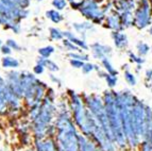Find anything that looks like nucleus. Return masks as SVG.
I'll list each match as a JSON object with an SVG mask.
<instances>
[{
  "label": "nucleus",
  "mask_w": 152,
  "mask_h": 151,
  "mask_svg": "<svg viewBox=\"0 0 152 151\" xmlns=\"http://www.w3.org/2000/svg\"><path fill=\"white\" fill-rule=\"evenodd\" d=\"M56 143L58 151H79V135L65 108H61L56 119Z\"/></svg>",
  "instance_id": "obj_1"
},
{
  "label": "nucleus",
  "mask_w": 152,
  "mask_h": 151,
  "mask_svg": "<svg viewBox=\"0 0 152 151\" xmlns=\"http://www.w3.org/2000/svg\"><path fill=\"white\" fill-rule=\"evenodd\" d=\"M79 10L84 17L91 19L95 23H101L103 19H105L103 11L100 9L96 0H84L83 4Z\"/></svg>",
  "instance_id": "obj_2"
},
{
  "label": "nucleus",
  "mask_w": 152,
  "mask_h": 151,
  "mask_svg": "<svg viewBox=\"0 0 152 151\" xmlns=\"http://www.w3.org/2000/svg\"><path fill=\"white\" fill-rule=\"evenodd\" d=\"M132 120L133 127L137 136L146 135V108L140 101L135 102L132 110Z\"/></svg>",
  "instance_id": "obj_3"
},
{
  "label": "nucleus",
  "mask_w": 152,
  "mask_h": 151,
  "mask_svg": "<svg viewBox=\"0 0 152 151\" xmlns=\"http://www.w3.org/2000/svg\"><path fill=\"white\" fill-rule=\"evenodd\" d=\"M151 23V5L150 0H140V4L134 14V25L144 29Z\"/></svg>",
  "instance_id": "obj_4"
},
{
  "label": "nucleus",
  "mask_w": 152,
  "mask_h": 151,
  "mask_svg": "<svg viewBox=\"0 0 152 151\" xmlns=\"http://www.w3.org/2000/svg\"><path fill=\"white\" fill-rule=\"evenodd\" d=\"M34 143L35 151H58L56 141L51 136H47L44 139H35Z\"/></svg>",
  "instance_id": "obj_5"
},
{
  "label": "nucleus",
  "mask_w": 152,
  "mask_h": 151,
  "mask_svg": "<svg viewBox=\"0 0 152 151\" xmlns=\"http://www.w3.org/2000/svg\"><path fill=\"white\" fill-rule=\"evenodd\" d=\"M91 52L95 59H99V60H103L104 58H109L112 54V48L109 46L101 45L99 43H95L91 46Z\"/></svg>",
  "instance_id": "obj_6"
},
{
  "label": "nucleus",
  "mask_w": 152,
  "mask_h": 151,
  "mask_svg": "<svg viewBox=\"0 0 152 151\" xmlns=\"http://www.w3.org/2000/svg\"><path fill=\"white\" fill-rule=\"evenodd\" d=\"M105 27L112 29L114 31H120L124 29V26L121 23V18L118 13H113L107 17H105Z\"/></svg>",
  "instance_id": "obj_7"
},
{
  "label": "nucleus",
  "mask_w": 152,
  "mask_h": 151,
  "mask_svg": "<svg viewBox=\"0 0 152 151\" xmlns=\"http://www.w3.org/2000/svg\"><path fill=\"white\" fill-rule=\"evenodd\" d=\"M112 37L114 40L115 46L118 49H124L128 45V38L124 33H121L120 31H113L112 32Z\"/></svg>",
  "instance_id": "obj_8"
},
{
  "label": "nucleus",
  "mask_w": 152,
  "mask_h": 151,
  "mask_svg": "<svg viewBox=\"0 0 152 151\" xmlns=\"http://www.w3.org/2000/svg\"><path fill=\"white\" fill-rule=\"evenodd\" d=\"M79 151H96L94 143L87 139V136L79 135Z\"/></svg>",
  "instance_id": "obj_9"
},
{
  "label": "nucleus",
  "mask_w": 152,
  "mask_h": 151,
  "mask_svg": "<svg viewBox=\"0 0 152 151\" xmlns=\"http://www.w3.org/2000/svg\"><path fill=\"white\" fill-rule=\"evenodd\" d=\"M63 33H64V37H66L67 40H69L70 42H72V43H74L76 46H78L79 48H82L83 50H87V49H88V46L86 45L85 40L78 38L76 35H75L74 33L69 32V31H64Z\"/></svg>",
  "instance_id": "obj_10"
},
{
  "label": "nucleus",
  "mask_w": 152,
  "mask_h": 151,
  "mask_svg": "<svg viewBox=\"0 0 152 151\" xmlns=\"http://www.w3.org/2000/svg\"><path fill=\"white\" fill-rule=\"evenodd\" d=\"M134 8H135L134 0H117V2H115V9H117L120 12L131 11L132 9Z\"/></svg>",
  "instance_id": "obj_11"
},
{
  "label": "nucleus",
  "mask_w": 152,
  "mask_h": 151,
  "mask_svg": "<svg viewBox=\"0 0 152 151\" xmlns=\"http://www.w3.org/2000/svg\"><path fill=\"white\" fill-rule=\"evenodd\" d=\"M120 18H121V23L124 26V28H128V27H131V26L134 25V16L132 15L131 11L122 12Z\"/></svg>",
  "instance_id": "obj_12"
},
{
  "label": "nucleus",
  "mask_w": 152,
  "mask_h": 151,
  "mask_svg": "<svg viewBox=\"0 0 152 151\" xmlns=\"http://www.w3.org/2000/svg\"><path fill=\"white\" fill-rule=\"evenodd\" d=\"M1 64H2V67L4 68H17L19 66V62H18L17 59H14L10 56H5L4 58L1 61Z\"/></svg>",
  "instance_id": "obj_13"
},
{
  "label": "nucleus",
  "mask_w": 152,
  "mask_h": 151,
  "mask_svg": "<svg viewBox=\"0 0 152 151\" xmlns=\"http://www.w3.org/2000/svg\"><path fill=\"white\" fill-rule=\"evenodd\" d=\"M46 17L50 19L52 23H58L60 21L63 20V16L58 13V10H49L46 12Z\"/></svg>",
  "instance_id": "obj_14"
},
{
  "label": "nucleus",
  "mask_w": 152,
  "mask_h": 151,
  "mask_svg": "<svg viewBox=\"0 0 152 151\" xmlns=\"http://www.w3.org/2000/svg\"><path fill=\"white\" fill-rule=\"evenodd\" d=\"M74 28L78 32L84 33L86 30H94V26L91 23H74Z\"/></svg>",
  "instance_id": "obj_15"
},
{
  "label": "nucleus",
  "mask_w": 152,
  "mask_h": 151,
  "mask_svg": "<svg viewBox=\"0 0 152 151\" xmlns=\"http://www.w3.org/2000/svg\"><path fill=\"white\" fill-rule=\"evenodd\" d=\"M53 52H54V47H52V46H46V47H42L38 49L39 56L45 59H48Z\"/></svg>",
  "instance_id": "obj_16"
},
{
  "label": "nucleus",
  "mask_w": 152,
  "mask_h": 151,
  "mask_svg": "<svg viewBox=\"0 0 152 151\" xmlns=\"http://www.w3.org/2000/svg\"><path fill=\"white\" fill-rule=\"evenodd\" d=\"M68 58H70V60H79V61H82V62H87L89 60L88 59V56L86 54H83L82 52H69L68 54Z\"/></svg>",
  "instance_id": "obj_17"
},
{
  "label": "nucleus",
  "mask_w": 152,
  "mask_h": 151,
  "mask_svg": "<svg viewBox=\"0 0 152 151\" xmlns=\"http://www.w3.org/2000/svg\"><path fill=\"white\" fill-rule=\"evenodd\" d=\"M49 34H50L51 40H60L64 37V33L58 28H50L49 29Z\"/></svg>",
  "instance_id": "obj_18"
},
{
  "label": "nucleus",
  "mask_w": 152,
  "mask_h": 151,
  "mask_svg": "<svg viewBox=\"0 0 152 151\" xmlns=\"http://www.w3.org/2000/svg\"><path fill=\"white\" fill-rule=\"evenodd\" d=\"M63 45H64V47H65L66 50L71 51V52H76V51H78V52H82L78 46H76L72 42H70V40H67V38L63 40Z\"/></svg>",
  "instance_id": "obj_19"
},
{
  "label": "nucleus",
  "mask_w": 152,
  "mask_h": 151,
  "mask_svg": "<svg viewBox=\"0 0 152 151\" xmlns=\"http://www.w3.org/2000/svg\"><path fill=\"white\" fill-rule=\"evenodd\" d=\"M101 62H102V64H103L104 68H105V70H107L109 73H111V75H113V76H116L117 73H118L116 69L112 66L111 62L109 61V58H104L103 60H101Z\"/></svg>",
  "instance_id": "obj_20"
},
{
  "label": "nucleus",
  "mask_w": 152,
  "mask_h": 151,
  "mask_svg": "<svg viewBox=\"0 0 152 151\" xmlns=\"http://www.w3.org/2000/svg\"><path fill=\"white\" fill-rule=\"evenodd\" d=\"M136 48H137V51H138V54H140V56H146V54H147V53L149 52V50H150L149 46H148L146 43H144V42H140V43L137 44Z\"/></svg>",
  "instance_id": "obj_21"
},
{
  "label": "nucleus",
  "mask_w": 152,
  "mask_h": 151,
  "mask_svg": "<svg viewBox=\"0 0 152 151\" xmlns=\"http://www.w3.org/2000/svg\"><path fill=\"white\" fill-rule=\"evenodd\" d=\"M52 5H53V8H56V10L62 11L66 8L67 0H52Z\"/></svg>",
  "instance_id": "obj_22"
},
{
  "label": "nucleus",
  "mask_w": 152,
  "mask_h": 151,
  "mask_svg": "<svg viewBox=\"0 0 152 151\" xmlns=\"http://www.w3.org/2000/svg\"><path fill=\"white\" fill-rule=\"evenodd\" d=\"M124 79H126V81L130 85H135L136 84V79H135L134 75L131 73L130 71H124Z\"/></svg>",
  "instance_id": "obj_23"
},
{
  "label": "nucleus",
  "mask_w": 152,
  "mask_h": 151,
  "mask_svg": "<svg viewBox=\"0 0 152 151\" xmlns=\"http://www.w3.org/2000/svg\"><path fill=\"white\" fill-rule=\"evenodd\" d=\"M105 80H107V84H109L110 87H114L117 83L116 77L113 76V75H111V73H107V76H105Z\"/></svg>",
  "instance_id": "obj_24"
},
{
  "label": "nucleus",
  "mask_w": 152,
  "mask_h": 151,
  "mask_svg": "<svg viewBox=\"0 0 152 151\" xmlns=\"http://www.w3.org/2000/svg\"><path fill=\"white\" fill-rule=\"evenodd\" d=\"M129 56H130V59H131L132 62H135V63H137L138 65H140V64H142L145 62V60L142 59V56H136L132 51H129Z\"/></svg>",
  "instance_id": "obj_25"
},
{
  "label": "nucleus",
  "mask_w": 152,
  "mask_h": 151,
  "mask_svg": "<svg viewBox=\"0 0 152 151\" xmlns=\"http://www.w3.org/2000/svg\"><path fill=\"white\" fill-rule=\"evenodd\" d=\"M7 45H8L9 47H11V49H12V50H15V51H19V50H20V46L18 45L16 40H7Z\"/></svg>",
  "instance_id": "obj_26"
},
{
  "label": "nucleus",
  "mask_w": 152,
  "mask_h": 151,
  "mask_svg": "<svg viewBox=\"0 0 152 151\" xmlns=\"http://www.w3.org/2000/svg\"><path fill=\"white\" fill-rule=\"evenodd\" d=\"M95 69V65L91 63H84L83 67H82V71L83 73H89L91 71H93Z\"/></svg>",
  "instance_id": "obj_27"
},
{
  "label": "nucleus",
  "mask_w": 152,
  "mask_h": 151,
  "mask_svg": "<svg viewBox=\"0 0 152 151\" xmlns=\"http://www.w3.org/2000/svg\"><path fill=\"white\" fill-rule=\"evenodd\" d=\"M8 111H9L8 104L5 103L4 101L2 100V98L0 97V115H3V114H5Z\"/></svg>",
  "instance_id": "obj_28"
},
{
  "label": "nucleus",
  "mask_w": 152,
  "mask_h": 151,
  "mask_svg": "<svg viewBox=\"0 0 152 151\" xmlns=\"http://www.w3.org/2000/svg\"><path fill=\"white\" fill-rule=\"evenodd\" d=\"M45 70V66L44 65H41V64H36L35 67L33 68V71L35 75H42Z\"/></svg>",
  "instance_id": "obj_29"
},
{
  "label": "nucleus",
  "mask_w": 152,
  "mask_h": 151,
  "mask_svg": "<svg viewBox=\"0 0 152 151\" xmlns=\"http://www.w3.org/2000/svg\"><path fill=\"white\" fill-rule=\"evenodd\" d=\"M70 65L75 68H82L84 65V62L79 60H70Z\"/></svg>",
  "instance_id": "obj_30"
},
{
  "label": "nucleus",
  "mask_w": 152,
  "mask_h": 151,
  "mask_svg": "<svg viewBox=\"0 0 152 151\" xmlns=\"http://www.w3.org/2000/svg\"><path fill=\"white\" fill-rule=\"evenodd\" d=\"M1 52H2V54H4V56H10L11 53H12V49H11V47H9V46L5 44V45H3L2 47H1Z\"/></svg>",
  "instance_id": "obj_31"
},
{
  "label": "nucleus",
  "mask_w": 152,
  "mask_h": 151,
  "mask_svg": "<svg viewBox=\"0 0 152 151\" xmlns=\"http://www.w3.org/2000/svg\"><path fill=\"white\" fill-rule=\"evenodd\" d=\"M146 78H147V80L152 79V69H147L146 70Z\"/></svg>",
  "instance_id": "obj_32"
},
{
  "label": "nucleus",
  "mask_w": 152,
  "mask_h": 151,
  "mask_svg": "<svg viewBox=\"0 0 152 151\" xmlns=\"http://www.w3.org/2000/svg\"><path fill=\"white\" fill-rule=\"evenodd\" d=\"M68 1L70 4H72V3H77V2H83L84 0H68Z\"/></svg>",
  "instance_id": "obj_33"
},
{
  "label": "nucleus",
  "mask_w": 152,
  "mask_h": 151,
  "mask_svg": "<svg viewBox=\"0 0 152 151\" xmlns=\"http://www.w3.org/2000/svg\"><path fill=\"white\" fill-rule=\"evenodd\" d=\"M2 82H4V79H3L2 77H0V84L2 83Z\"/></svg>",
  "instance_id": "obj_34"
},
{
  "label": "nucleus",
  "mask_w": 152,
  "mask_h": 151,
  "mask_svg": "<svg viewBox=\"0 0 152 151\" xmlns=\"http://www.w3.org/2000/svg\"><path fill=\"white\" fill-rule=\"evenodd\" d=\"M3 46V44H2V40H0V49H1V47Z\"/></svg>",
  "instance_id": "obj_35"
},
{
  "label": "nucleus",
  "mask_w": 152,
  "mask_h": 151,
  "mask_svg": "<svg viewBox=\"0 0 152 151\" xmlns=\"http://www.w3.org/2000/svg\"><path fill=\"white\" fill-rule=\"evenodd\" d=\"M149 32L152 34V26H151V27H150V29H149Z\"/></svg>",
  "instance_id": "obj_36"
},
{
  "label": "nucleus",
  "mask_w": 152,
  "mask_h": 151,
  "mask_svg": "<svg viewBox=\"0 0 152 151\" xmlns=\"http://www.w3.org/2000/svg\"><path fill=\"white\" fill-rule=\"evenodd\" d=\"M150 5H151V13H152V0H150Z\"/></svg>",
  "instance_id": "obj_37"
},
{
  "label": "nucleus",
  "mask_w": 152,
  "mask_h": 151,
  "mask_svg": "<svg viewBox=\"0 0 152 151\" xmlns=\"http://www.w3.org/2000/svg\"><path fill=\"white\" fill-rule=\"evenodd\" d=\"M99 1H103V0H99Z\"/></svg>",
  "instance_id": "obj_38"
},
{
  "label": "nucleus",
  "mask_w": 152,
  "mask_h": 151,
  "mask_svg": "<svg viewBox=\"0 0 152 151\" xmlns=\"http://www.w3.org/2000/svg\"><path fill=\"white\" fill-rule=\"evenodd\" d=\"M151 91H152V87H151Z\"/></svg>",
  "instance_id": "obj_39"
},
{
  "label": "nucleus",
  "mask_w": 152,
  "mask_h": 151,
  "mask_svg": "<svg viewBox=\"0 0 152 151\" xmlns=\"http://www.w3.org/2000/svg\"><path fill=\"white\" fill-rule=\"evenodd\" d=\"M38 1H41V0H38Z\"/></svg>",
  "instance_id": "obj_40"
},
{
  "label": "nucleus",
  "mask_w": 152,
  "mask_h": 151,
  "mask_svg": "<svg viewBox=\"0 0 152 151\" xmlns=\"http://www.w3.org/2000/svg\"><path fill=\"white\" fill-rule=\"evenodd\" d=\"M151 49H152V48H151Z\"/></svg>",
  "instance_id": "obj_41"
}]
</instances>
